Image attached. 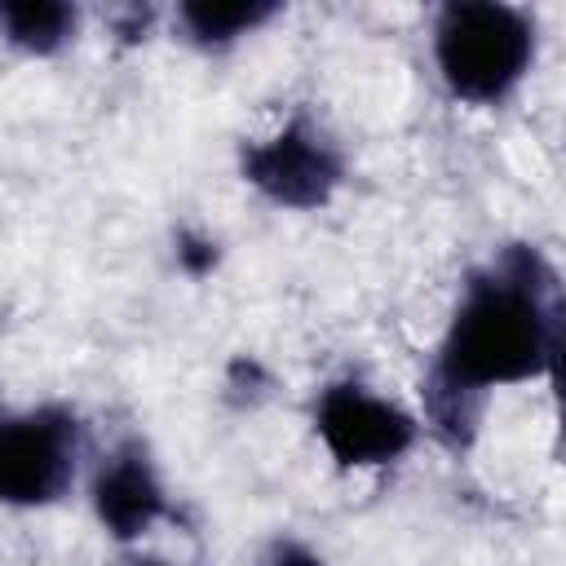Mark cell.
I'll use <instances>...</instances> for the list:
<instances>
[{
  "label": "cell",
  "mask_w": 566,
  "mask_h": 566,
  "mask_svg": "<svg viewBox=\"0 0 566 566\" xmlns=\"http://www.w3.org/2000/svg\"><path fill=\"white\" fill-rule=\"evenodd\" d=\"M557 332V279L535 248H504L473 270L429 371L433 424L451 442L469 438L486 389L535 380L553 367Z\"/></svg>",
  "instance_id": "cell-1"
},
{
  "label": "cell",
  "mask_w": 566,
  "mask_h": 566,
  "mask_svg": "<svg viewBox=\"0 0 566 566\" xmlns=\"http://www.w3.org/2000/svg\"><path fill=\"white\" fill-rule=\"evenodd\" d=\"M535 57V22L517 4L455 0L433 18V62L451 97L473 106L504 102Z\"/></svg>",
  "instance_id": "cell-2"
},
{
  "label": "cell",
  "mask_w": 566,
  "mask_h": 566,
  "mask_svg": "<svg viewBox=\"0 0 566 566\" xmlns=\"http://www.w3.org/2000/svg\"><path fill=\"white\" fill-rule=\"evenodd\" d=\"M80 464V420L71 407H0V504L40 509L71 491Z\"/></svg>",
  "instance_id": "cell-3"
},
{
  "label": "cell",
  "mask_w": 566,
  "mask_h": 566,
  "mask_svg": "<svg viewBox=\"0 0 566 566\" xmlns=\"http://www.w3.org/2000/svg\"><path fill=\"white\" fill-rule=\"evenodd\" d=\"M314 433L340 469L394 464L411 451L420 424L398 402L371 394L358 380H336L314 402Z\"/></svg>",
  "instance_id": "cell-4"
},
{
  "label": "cell",
  "mask_w": 566,
  "mask_h": 566,
  "mask_svg": "<svg viewBox=\"0 0 566 566\" xmlns=\"http://www.w3.org/2000/svg\"><path fill=\"white\" fill-rule=\"evenodd\" d=\"M340 150L336 142L305 115H292L270 142L243 150V177L283 208H318L340 186Z\"/></svg>",
  "instance_id": "cell-5"
},
{
  "label": "cell",
  "mask_w": 566,
  "mask_h": 566,
  "mask_svg": "<svg viewBox=\"0 0 566 566\" xmlns=\"http://www.w3.org/2000/svg\"><path fill=\"white\" fill-rule=\"evenodd\" d=\"M88 500H93L97 522L115 539H137L168 513L164 482H159L150 455L142 451V442H124L97 464Z\"/></svg>",
  "instance_id": "cell-6"
},
{
  "label": "cell",
  "mask_w": 566,
  "mask_h": 566,
  "mask_svg": "<svg viewBox=\"0 0 566 566\" xmlns=\"http://www.w3.org/2000/svg\"><path fill=\"white\" fill-rule=\"evenodd\" d=\"M0 31L9 44L27 53H57L75 35V9L57 0H22L0 4Z\"/></svg>",
  "instance_id": "cell-7"
},
{
  "label": "cell",
  "mask_w": 566,
  "mask_h": 566,
  "mask_svg": "<svg viewBox=\"0 0 566 566\" xmlns=\"http://www.w3.org/2000/svg\"><path fill=\"white\" fill-rule=\"evenodd\" d=\"M265 18H274V4H181L177 22L186 27V35L203 49H221L234 44L239 35L256 31Z\"/></svg>",
  "instance_id": "cell-8"
},
{
  "label": "cell",
  "mask_w": 566,
  "mask_h": 566,
  "mask_svg": "<svg viewBox=\"0 0 566 566\" xmlns=\"http://www.w3.org/2000/svg\"><path fill=\"white\" fill-rule=\"evenodd\" d=\"M265 566H327L314 548H305V544H296V539H279L274 548H270V557H265Z\"/></svg>",
  "instance_id": "cell-9"
},
{
  "label": "cell",
  "mask_w": 566,
  "mask_h": 566,
  "mask_svg": "<svg viewBox=\"0 0 566 566\" xmlns=\"http://www.w3.org/2000/svg\"><path fill=\"white\" fill-rule=\"evenodd\" d=\"M133 566H168V562H133Z\"/></svg>",
  "instance_id": "cell-10"
}]
</instances>
